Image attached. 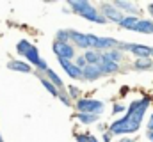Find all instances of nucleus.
<instances>
[{"label": "nucleus", "mask_w": 153, "mask_h": 142, "mask_svg": "<svg viewBox=\"0 0 153 142\" xmlns=\"http://www.w3.org/2000/svg\"><path fill=\"white\" fill-rule=\"evenodd\" d=\"M112 5L116 9H119L125 16H139L141 14V7L135 2H128V0H112Z\"/></svg>", "instance_id": "7"}, {"label": "nucleus", "mask_w": 153, "mask_h": 142, "mask_svg": "<svg viewBox=\"0 0 153 142\" xmlns=\"http://www.w3.org/2000/svg\"><path fill=\"white\" fill-rule=\"evenodd\" d=\"M146 11H148V14H150V20H153V2H150V4H148Z\"/></svg>", "instance_id": "32"}, {"label": "nucleus", "mask_w": 153, "mask_h": 142, "mask_svg": "<svg viewBox=\"0 0 153 142\" xmlns=\"http://www.w3.org/2000/svg\"><path fill=\"white\" fill-rule=\"evenodd\" d=\"M91 5L93 4L89 0H70V2H66V7L70 9V13L76 14V16H80L82 13H85Z\"/></svg>", "instance_id": "14"}, {"label": "nucleus", "mask_w": 153, "mask_h": 142, "mask_svg": "<svg viewBox=\"0 0 153 142\" xmlns=\"http://www.w3.org/2000/svg\"><path fill=\"white\" fill-rule=\"evenodd\" d=\"M73 137L76 142H100V139H96L91 132H75Z\"/></svg>", "instance_id": "25"}, {"label": "nucleus", "mask_w": 153, "mask_h": 142, "mask_svg": "<svg viewBox=\"0 0 153 142\" xmlns=\"http://www.w3.org/2000/svg\"><path fill=\"white\" fill-rule=\"evenodd\" d=\"M152 71H153V70H152Z\"/></svg>", "instance_id": "38"}, {"label": "nucleus", "mask_w": 153, "mask_h": 142, "mask_svg": "<svg viewBox=\"0 0 153 142\" xmlns=\"http://www.w3.org/2000/svg\"><path fill=\"white\" fill-rule=\"evenodd\" d=\"M73 117H75L80 124H84V126H91V124L98 123L102 115H94V114H80V112H75V114H73Z\"/></svg>", "instance_id": "19"}, {"label": "nucleus", "mask_w": 153, "mask_h": 142, "mask_svg": "<svg viewBox=\"0 0 153 142\" xmlns=\"http://www.w3.org/2000/svg\"><path fill=\"white\" fill-rule=\"evenodd\" d=\"M73 64H75L78 70H84L85 66H87V62H85V59H84V55L80 53V55H76L75 59H73Z\"/></svg>", "instance_id": "29"}, {"label": "nucleus", "mask_w": 153, "mask_h": 142, "mask_svg": "<svg viewBox=\"0 0 153 142\" xmlns=\"http://www.w3.org/2000/svg\"><path fill=\"white\" fill-rule=\"evenodd\" d=\"M96 37L94 34H85V32H80L75 29H70V44H73L75 50H93L94 48V43H96Z\"/></svg>", "instance_id": "4"}, {"label": "nucleus", "mask_w": 153, "mask_h": 142, "mask_svg": "<svg viewBox=\"0 0 153 142\" xmlns=\"http://www.w3.org/2000/svg\"><path fill=\"white\" fill-rule=\"evenodd\" d=\"M82 55H84L87 66H98V64L102 62V53L96 52V50H85Z\"/></svg>", "instance_id": "22"}, {"label": "nucleus", "mask_w": 153, "mask_h": 142, "mask_svg": "<svg viewBox=\"0 0 153 142\" xmlns=\"http://www.w3.org/2000/svg\"><path fill=\"white\" fill-rule=\"evenodd\" d=\"M130 66H132V70H135V71H152L153 61L152 59H132Z\"/></svg>", "instance_id": "20"}, {"label": "nucleus", "mask_w": 153, "mask_h": 142, "mask_svg": "<svg viewBox=\"0 0 153 142\" xmlns=\"http://www.w3.org/2000/svg\"><path fill=\"white\" fill-rule=\"evenodd\" d=\"M57 100H59V101H61L64 106H73V101L70 100V96L66 94V91H64V89H61V91H59V94H57Z\"/></svg>", "instance_id": "28"}, {"label": "nucleus", "mask_w": 153, "mask_h": 142, "mask_svg": "<svg viewBox=\"0 0 153 142\" xmlns=\"http://www.w3.org/2000/svg\"><path fill=\"white\" fill-rule=\"evenodd\" d=\"M57 62H59V66L62 68V71L71 78V80H76V82H80V70L76 68L75 64H73V61H66V59H57Z\"/></svg>", "instance_id": "12"}, {"label": "nucleus", "mask_w": 153, "mask_h": 142, "mask_svg": "<svg viewBox=\"0 0 153 142\" xmlns=\"http://www.w3.org/2000/svg\"><path fill=\"white\" fill-rule=\"evenodd\" d=\"M80 18H84L85 21H91V23H96V25H107V20L102 16V13L98 11V7L93 4L85 13L80 14Z\"/></svg>", "instance_id": "10"}, {"label": "nucleus", "mask_w": 153, "mask_h": 142, "mask_svg": "<svg viewBox=\"0 0 153 142\" xmlns=\"http://www.w3.org/2000/svg\"><path fill=\"white\" fill-rule=\"evenodd\" d=\"M146 137H148V141L153 142V132H146Z\"/></svg>", "instance_id": "36"}, {"label": "nucleus", "mask_w": 153, "mask_h": 142, "mask_svg": "<svg viewBox=\"0 0 153 142\" xmlns=\"http://www.w3.org/2000/svg\"><path fill=\"white\" fill-rule=\"evenodd\" d=\"M22 59H23L29 66H32V70H34L39 62H41V59H43V57H41V53H39V48L32 43V46L23 53V57H22Z\"/></svg>", "instance_id": "13"}, {"label": "nucleus", "mask_w": 153, "mask_h": 142, "mask_svg": "<svg viewBox=\"0 0 153 142\" xmlns=\"http://www.w3.org/2000/svg\"><path fill=\"white\" fill-rule=\"evenodd\" d=\"M0 142H4V139H2V141H0Z\"/></svg>", "instance_id": "37"}, {"label": "nucleus", "mask_w": 153, "mask_h": 142, "mask_svg": "<svg viewBox=\"0 0 153 142\" xmlns=\"http://www.w3.org/2000/svg\"><path fill=\"white\" fill-rule=\"evenodd\" d=\"M117 50L123 52L125 55H132L134 59H152L153 46L132 41H117Z\"/></svg>", "instance_id": "2"}, {"label": "nucleus", "mask_w": 153, "mask_h": 142, "mask_svg": "<svg viewBox=\"0 0 153 142\" xmlns=\"http://www.w3.org/2000/svg\"><path fill=\"white\" fill-rule=\"evenodd\" d=\"M125 110H126V106L123 105V103H114L112 105V115H119V114H125Z\"/></svg>", "instance_id": "30"}, {"label": "nucleus", "mask_w": 153, "mask_h": 142, "mask_svg": "<svg viewBox=\"0 0 153 142\" xmlns=\"http://www.w3.org/2000/svg\"><path fill=\"white\" fill-rule=\"evenodd\" d=\"M114 48H117V39H116V37H111V36H98L93 50L103 53V52H109V50H114Z\"/></svg>", "instance_id": "8"}, {"label": "nucleus", "mask_w": 153, "mask_h": 142, "mask_svg": "<svg viewBox=\"0 0 153 142\" xmlns=\"http://www.w3.org/2000/svg\"><path fill=\"white\" fill-rule=\"evenodd\" d=\"M112 141H114V137H112L109 132H103V133H102V139H100V142H112Z\"/></svg>", "instance_id": "31"}, {"label": "nucleus", "mask_w": 153, "mask_h": 142, "mask_svg": "<svg viewBox=\"0 0 153 142\" xmlns=\"http://www.w3.org/2000/svg\"><path fill=\"white\" fill-rule=\"evenodd\" d=\"M137 21H139V16H123V20L117 23V27L123 30H132Z\"/></svg>", "instance_id": "24"}, {"label": "nucleus", "mask_w": 153, "mask_h": 142, "mask_svg": "<svg viewBox=\"0 0 153 142\" xmlns=\"http://www.w3.org/2000/svg\"><path fill=\"white\" fill-rule=\"evenodd\" d=\"M30 46H32V43H30L29 39H20V41L16 43V46H14V48H16V53H18L20 57H23V53H25ZM20 57H18V59H20Z\"/></svg>", "instance_id": "26"}, {"label": "nucleus", "mask_w": 153, "mask_h": 142, "mask_svg": "<svg viewBox=\"0 0 153 142\" xmlns=\"http://www.w3.org/2000/svg\"><path fill=\"white\" fill-rule=\"evenodd\" d=\"M130 32H137V34L152 36L153 34V20L150 18H139V21L134 25V29Z\"/></svg>", "instance_id": "15"}, {"label": "nucleus", "mask_w": 153, "mask_h": 142, "mask_svg": "<svg viewBox=\"0 0 153 142\" xmlns=\"http://www.w3.org/2000/svg\"><path fill=\"white\" fill-rule=\"evenodd\" d=\"M96 68L100 70V73H102L103 76H112V75H117V73L121 71V66H119V64L109 62V61H102Z\"/></svg>", "instance_id": "17"}, {"label": "nucleus", "mask_w": 153, "mask_h": 142, "mask_svg": "<svg viewBox=\"0 0 153 142\" xmlns=\"http://www.w3.org/2000/svg\"><path fill=\"white\" fill-rule=\"evenodd\" d=\"M96 7H98V11L102 13V16L107 20V23L117 25V23L123 20V16H125L119 9H116L114 5H112V2H100Z\"/></svg>", "instance_id": "5"}, {"label": "nucleus", "mask_w": 153, "mask_h": 142, "mask_svg": "<svg viewBox=\"0 0 153 142\" xmlns=\"http://www.w3.org/2000/svg\"><path fill=\"white\" fill-rule=\"evenodd\" d=\"M76 112L80 114H94V115H102V112L105 110V101L96 100V98H87L82 96L80 100H76L73 103Z\"/></svg>", "instance_id": "3"}, {"label": "nucleus", "mask_w": 153, "mask_h": 142, "mask_svg": "<svg viewBox=\"0 0 153 142\" xmlns=\"http://www.w3.org/2000/svg\"><path fill=\"white\" fill-rule=\"evenodd\" d=\"M52 53L57 59H66V61H73L76 57V50L73 48V44L70 43H59V41H52Z\"/></svg>", "instance_id": "6"}, {"label": "nucleus", "mask_w": 153, "mask_h": 142, "mask_svg": "<svg viewBox=\"0 0 153 142\" xmlns=\"http://www.w3.org/2000/svg\"><path fill=\"white\" fill-rule=\"evenodd\" d=\"M117 142H137L135 139H132V137H119V141Z\"/></svg>", "instance_id": "33"}, {"label": "nucleus", "mask_w": 153, "mask_h": 142, "mask_svg": "<svg viewBox=\"0 0 153 142\" xmlns=\"http://www.w3.org/2000/svg\"><path fill=\"white\" fill-rule=\"evenodd\" d=\"M32 75H36L39 78V82H41V85L45 87V91L50 94V96H53V98H57V94H59V91H57V87L53 85V84H50L46 78H45V75H38V73H32Z\"/></svg>", "instance_id": "23"}, {"label": "nucleus", "mask_w": 153, "mask_h": 142, "mask_svg": "<svg viewBox=\"0 0 153 142\" xmlns=\"http://www.w3.org/2000/svg\"><path fill=\"white\" fill-rule=\"evenodd\" d=\"M45 78L50 82V84H53L55 87H57V91H61V89H64V82H62V78L59 76V73L55 70H52V68H48V70L45 71Z\"/></svg>", "instance_id": "18"}, {"label": "nucleus", "mask_w": 153, "mask_h": 142, "mask_svg": "<svg viewBox=\"0 0 153 142\" xmlns=\"http://www.w3.org/2000/svg\"><path fill=\"white\" fill-rule=\"evenodd\" d=\"M152 96L150 94H144V96H141V98H137V100H134L130 105L126 106V110H125V117H128L130 121H134L135 124H139V126H143V121H144V117H146V114H148V108L152 105Z\"/></svg>", "instance_id": "1"}, {"label": "nucleus", "mask_w": 153, "mask_h": 142, "mask_svg": "<svg viewBox=\"0 0 153 142\" xmlns=\"http://www.w3.org/2000/svg\"><path fill=\"white\" fill-rule=\"evenodd\" d=\"M148 132H153V112H152V115H150V121H148Z\"/></svg>", "instance_id": "34"}, {"label": "nucleus", "mask_w": 153, "mask_h": 142, "mask_svg": "<svg viewBox=\"0 0 153 142\" xmlns=\"http://www.w3.org/2000/svg\"><path fill=\"white\" fill-rule=\"evenodd\" d=\"M53 39L59 41V43H70V29H59L55 32V37Z\"/></svg>", "instance_id": "27"}, {"label": "nucleus", "mask_w": 153, "mask_h": 142, "mask_svg": "<svg viewBox=\"0 0 153 142\" xmlns=\"http://www.w3.org/2000/svg\"><path fill=\"white\" fill-rule=\"evenodd\" d=\"M102 78H103V75L100 73V70L96 66H85L84 70H80V82L93 84V82H98Z\"/></svg>", "instance_id": "11"}, {"label": "nucleus", "mask_w": 153, "mask_h": 142, "mask_svg": "<svg viewBox=\"0 0 153 142\" xmlns=\"http://www.w3.org/2000/svg\"><path fill=\"white\" fill-rule=\"evenodd\" d=\"M64 91H66V94L70 96V100H71L73 103L84 96V91H82L76 84H66V85H64Z\"/></svg>", "instance_id": "21"}, {"label": "nucleus", "mask_w": 153, "mask_h": 142, "mask_svg": "<svg viewBox=\"0 0 153 142\" xmlns=\"http://www.w3.org/2000/svg\"><path fill=\"white\" fill-rule=\"evenodd\" d=\"M98 128H100V132H102V133H103V132H107V124H100Z\"/></svg>", "instance_id": "35"}, {"label": "nucleus", "mask_w": 153, "mask_h": 142, "mask_svg": "<svg viewBox=\"0 0 153 142\" xmlns=\"http://www.w3.org/2000/svg\"><path fill=\"white\" fill-rule=\"evenodd\" d=\"M7 70L14 71V73H23V75H32L34 70L32 66H29L23 59H18V57H13L7 61Z\"/></svg>", "instance_id": "9"}, {"label": "nucleus", "mask_w": 153, "mask_h": 142, "mask_svg": "<svg viewBox=\"0 0 153 142\" xmlns=\"http://www.w3.org/2000/svg\"><path fill=\"white\" fill-rule=\"evenodd\" d=\"M102 61H109V62H114V64L123 66V62L126 61V55H125L123 52H119L117 48H114V50L103 52V53H102Z\"/></svg>", "instance_id": "16"}]
</instances>
